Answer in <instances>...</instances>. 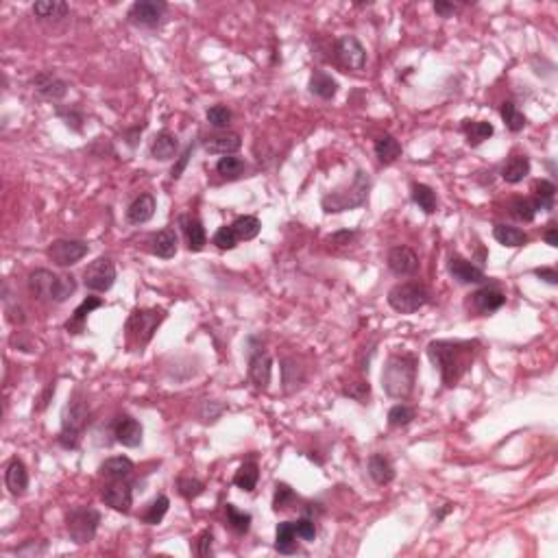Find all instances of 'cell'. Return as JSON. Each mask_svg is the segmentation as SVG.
I'll list each match as a JSON object with an SVG mask.
<instances>
[{
	"label": "cell",
	"instance_id": "obj_33",
	"mask_svg": "<svg viewBox=\"0 0 558 558\" xmlns=\"http://www.w3.org/2000/svg\"><path fill=\"white\" fill-rule=\"evenodd\" d=\"M375 155L381 164H393L399 155H401V144L399 140L393 135H381L375 140Z\"/></svg>",
	"mask_w": 558,
	"mask_h": 558
},
{
	"label": "cell",
	"instance_id": "obj_1",
	"mask_svg": "<svg viewBox=\"0 0 558 558\" xmlns=\"http://www.w3.org/2000/svg\"><path fill=\"white\" fill-rule=\"evenodd\" d=\"M478 347V340H434L428 344V356L438 369L445 386H456L458 379L469 371Z\"/></svg>",
	"mask_w": 558,
	"mask_h": 558
},
{
	"label": "cell",
	"instance_id": "obj_10",
	"mask_svg": "<svg viewBox=\"0 0 558 558\" xmlns=\"http://www.w3.org/2000/svg\"><path fill=\"white\" fill-rule=\"evenodd\" d=\"M88 251H90V247L83 240H55L46 253H48L53 264L65 268V266H73V264L81 262L88 256Z\"/></svg>",
	"mask_w": 558,
	"mask_h": 558
},
{
	"label": "cell",
	"instance_id": "obj_31",
	"mask_svg": "<svg viewBox=\"0 0 558 558\" xmlns=\"http://www.w3.org/2000/svg\"><path fill=\"white\" fill-rule=\"evenodd\" d=\"M493 238L504 244V247H510V249H517V247H523V244H528V233L521 231L519 227H512V225H495L493 227Z\"/></svg>",
	"mask_w": 558,
	"mask_h": 558
},
{
	"label": "cell",
	"instance_id": "obj_23",
	"mask_svg": "<svg viewBox=\"0 0 558 558\" xmlns=\"http://www.w3.org/2000/svg\"><path fill=\"white\" fill-rule=\"evenodd\" d=\"M177 149H179V140L177 135H172L168 131H162L153 137L151 142V157L153 159H159V162H168L177 155Z\"/></svg>",
	"mask_w": 558,
	"mask_h": 558
},
{
	"label": "cell",
	"instance_id": "obj_30",
	"mask_svg": "<svg viewBox=\"0 0 558 558\" xmlns=\"http://www.w3.org/2000/svg\"><path fill=\"white\" fill-rule=\"evenodd\" d=\"M303 381H305V371H303V367H299L295 358H284V360H282V384H284V391H286V393H295Z\"/></svg>",
	"mask_w": 558,
	"mask_h": 558
},
{
	"label": "cell",
	"instance_id": "obj_37",
	"mask_svg": "<svg viewBox=\"0 0 558 558\" xmlns=\"http://www.w3.org/2000/svg\"><path fill=\"white\" fill-rule=\"evenodd\" d=\"M258 480H260V469H258L256 463H244L236 471V475H233V484L238 488H242V491H247V493H251L253 488L258 486Z\"/></svg>",
	"mask_w": 558,
	"mask_h": 558
},
{
	"label": "cell",
	"instance_id": "obj_52",
	"mask_svg": "<svg viewBox=\"0 0 558 558\" xmlns=\"http://www.w3.org/2000/svg\"><path fill=\"white\" fill-rule=\"evenodd\" d=\"M344 395L352 397V399H356V401H360V404H367V399H369V395H371L369 381H356V384H352V386L344 389Z\"/></svg>",
	"mask_w": 558,
	"mask_h": 558
},
{
	"label": "cell",
	"instance_id": "obj_43",
	"mask_svg": "<svg viewBox=\"0 0 558 558\" xmlns=\"http://www.w3.org/2000/svg\"><path fill=\"white\" fill-rule=\"evenodd\" d=\"M168 508H170V500H168L166 495H157V498L149 504V508H147V512H144V523H149V526H157V523L166 517Z\"/></svg>",
	"mask_w": 558,
	"mask_h": 558
},
{
	"label": "cell",
	"instance_id": "obj_5",
	"mask_svg": "<svg viewBox=\"0 0 558 558\" xmlns=\"http://www.w3.org/2000/svg\"><path fill=\"white\" fill-rule=\"evenodd\" d=\"M369 190H371L369 177L362 170H358L352 184L325 194L321 205L327 214H338V212H347V209H356V207H362L367 203Z\"/></svg>",
	"mask_w": 558,
	"mask_h": 558
},
{
	"label": "cell",
	"instance_id": "obj_42",
	"mask_svg": "<svg viewBox=\"0 0 558 558\" xmlns=\"http://www.w3.org/2000/svg\"><path fill=\"white\" fill-rule=\"evenodd\" d=\"M500 114H502V120L506 122V127H508L512 133H519L523 127H526V116H523V114L517 110L515 102H504L502 110H500Z\"/></svg>",
	"mask_w": 558,
	"mask_h": 558
},
{
	"label": "cell",
	"instance_id": "obj_17",
	"mask_svg": "<svg viewBox=\"0 0 558 558\" xmlns=\"http://www.w3.org/2000/svg\"><path fill=\"white\" fill-rule=\"evenodd\" d=\"M449 273L458 284H482V282H486L484 270L478 268L473 262L460 258V256H453L449 260Z\"/></svg>",
	"mask_w": 558,
	"mask_h": 558
},
{
	"label": "cell",
	"instance_id": "obj_45",
	"mask_svg": "<svg viewBox=\"0 0 558 558\" xmlns=\"http://www.w3.org/2000/svg\"><path fill=\"white\" fill-rule=\"evenodd\" d=\"M510 214L521 223H532L537 216V209H535V203L528 199H515L510 203Z\"/></svg>",
	"mask_w": 558,
	"mask_h": 558
},
{
	"label": "cell",
	"instance_id": "obj_21",
	"mask_svg": "<svg viewBox=\"0 0 558 558\" xmlns=\"http://www.w3.org/2000/svg\"><path fill=\"white\" fill-rule=\"evenodd\" d=\"M179 249V240L174 229H162L157 233L151 236V253L162 258V260H170L177 256Z\"/></svg>",
	"mask_w": 558,
	"mask_h": 558
},
{
	"label": "cell",
	"instance_id": "obj_51",
	"mask_svg": "<svg viewBox=\"0 0 558 558\" xmlns=\"http://www.w3.org/2000/svg\"><path fill=\"white\" fill-rule=\"evenodd\" d=\"M295 530H297V537L303 539V541H314V539H317V526H314V521L310 517H303V519L295 521Z\"/></svg>",
	"mask_w": 558,
	"mask_h": 558
},
{
	"label": "cell",
	"instance_id": "obj_59",
	"mask_svg": "<svg viewBox=\"0 0 558 558\" xmlns=\"http://www.w3.org/2000/svg\"><path fill=\"white\" fill-rule=\"evenodd\" d=\"M535 275H537L539 279H543V282L552 284V286H556V284H558V273H556L554 268H537V270H535Z\"/></svg>",
	"mask_w": 558,
	"mask_h": 558
},
{
	"label": "cell",
	"instance_id": "obj_46",
	"mask_svg": "<svg viewBox=\"0 0 558 558\" xmlns=\"http://www.w3.org/2000/svg\"><path fill=\"white\" fill-rule=\"evenodd\" d=\"M177 491L181 498L186 500H196L203 491H205V484L196 478H190V475H181L177 480Z\"/></svg>",
	"mask_w": 558,
	"mask_h": 558
},
{
	"label": "cell",
	"instance_id": "obj_60",
	"mask_svg": "<svg viewBox=\"0 0 558 558\" xmlns=\"http://www.w3.org/2000/svg\"><path fill=\"white\" fill-rule=\"evenodd\" d=\"M456 5L453 3H434V11L438 14V16H443V18H449V16H453L456 14Z\"/></svg>",
	"mask_w": 558,
	"mask_h": 558
},
{
	"label": "cell",
	"instance_id": "obj_55",
	"mask_svg": "<svg viewBox=\"0 0 558 558\" xmlns=\"http://www.w3.org/2000/svg\"><path fill=\"white\" fill-rule=\"evenodd\" d=\"M192 151H194V147L190 144L181 155H179V159H177V164L172 166V170H170V177L172 179H179L181 174H184V170H186V166H188V162H190V155H192Z\"/></svg>",
	"mask_w": 558,
	"mask_h": 558
},
{
	"label": "cell",
	"instance_id": "obj_12",
	"mask_svg": "<svg viewBox=\"0 0 558 558\" xmlns=\"http://www.w3.org/2000/svg\"><path fill=\"white\" fill-rule=\"evenodd\" d=\"M336 57L344 68L356 70V73L367 68V51L354 35H344L336 42Z\"/></svg>",
	"mask_w": 558,
	"mask_h": 558
},
{
	"label": "cell",
	"instance_id": "obj_56",
	"mask_svg": "<svg viewBox=\"0 0 558 558\" xmlns=\"http://www.w3.org/2000/svg\"><path fill=\"white\" fill-rule=\"evenodd\" d=\"M44 552H46V543H35V541H28L26 545L16 549V554L20 556H42Z\"/></svg>",
	"mask_w": 558,
	"mask_h": 558
},
{
	"label": "cell",
	"instance_id": "obj_44",
	"mask_svg": "<svg viewBox=\"0 0 558 558\" xmlns=\"http://www.w3.org/2000/svg\"><path fill=\"white\" fill-rule=\"evenodd\" d=\"M216 170H219L221 177H225V179H238L242 174V170H244V162L240 157H236V155H225V157L219 159Z\"/></svg>",
	"mask_w": 558,
	"mask_h": 558
},
{
	"label": "cell",
	"instance_id": "obj_34",
	"mask_svg": "<svg viewBox=\"0 0 558 558\" xmlns=\"http://www.w3.org/2000/svg\"><path fill=\"white\" fill-rule=\"evenodd\" d=\"M463 131L467 135V142L471 147H478L482 142H486L488 137L493 135V125L491 122H484V120H465L463 122Z\"/></svg>",
	"mask_w": 558,
	"mask_h": 558
},
{
	"label": "cell",
	"instance_id": "obj_39",
	"mask_svg": "<svg viewBox=\"0 0 558 558\" xmlns=\"http://www.w3.org/2000/svg\"><path fill=\"white\" fill-rule=\"evenodd\" d=\"M231 227H233L238 240H253L260 233L262 223L256 216H238Z\"/></svg>",
	"mask_w": 558,
	"mask_h": 558
},
{
	"label": "cell",
	"instance_id": "obj_2",
	"mask_svg": "<svg viewBox=\"0 0 558 558\" xmlns=\"http://www.w3.org/2000/svg\"><path fill=\"white\" fill-rule=\"evenodd\" d=\"M416 384V358L410 354H393L381 371V389L393 399H408Z\"/></svg>",
	"mask_w": 558,
	"mask_h": 558
},
{
	"label": "cell",
	"instance_id": "obj_18",
	"mask_svg": "<svg viewBox=\"0 0 558 558\" xmlns=\"http://www.w3.org/2000/svg\"><path fill=\"white\" fill-rule=\"evenodd\" d=\"M203 147H205L207 153L231 155V153H236L242 147V137L238 133H233V131H223V133H214V135L205 137Z\"/></svg>",
	"mask_w": 558,
	"mask_h": 558
},
{
	"label": "cell",
	"instance_id": "obj_53",
	"mask_svg": "<svg viewBox=\"0 0 558 558\" xmlns=\"http://www.w3.org/2000/svg\"><path fill=\"white\" fill-rule=\"evenodd\" d=\"M225 406L219 404V401H203L201 406V418L203 421H216V418L223 414Z\"/></svg>",
	"mask_w": 558,
	"mask_h": 558
},
{
	"label": "cell",
	"instance_id": "obj_41",
	"mask_svg": "<svg viewBox=\"0 0 558 558\" xmlns=\"http://www.w3.org/2000/svg\"><path fill=\"white\" fill-rule=\"evenodd\" d=\"M225 510H227V521H229V526H231L238 535H247L249 528H251V515H249V512H244V510H238L233 504H227Z\"/></svg>",
	"mask_w": 558,
	"mask_h": 558
},
{
	"label": "cell",
	"instance_id": "obj_47",
	"mask_svg": "<svg viewBox=\"0 0 558 558\" xmlns=\"http://www.w3.org/2000/svg\"><path fill=\"white\" fill-rule=\"evenodd\" d=\"M414 418V410L406 404H397L389 410V426L391 428H404L408 423H412Z\"/></svg>",
	"mask_w": 558,
	"mask_h": 558
},
{
	"label": "cell",
	"instance_id": "obj_15",
	"mask_svg": "<svg viewBox=\"0 0 558 558\" xmlns=\"http://www.w3.org/2000/svg\"><path fill=\"white\" fill-rule=\"evenodd\" d=\"M102 502L118 512H129L133 504V491L125 480H112L102 488Z\"/></svg>",
	"mask_w": 558,
	"mask_h": 558
},
{
	"label": "cell",
	"instance_id": "obj_26",
	"mask_svg": "<svg viewBox=\"0 0 558 558\" xmlns=\"http://www.w3.org/2000/svg\"><path fill=\"white\" fill-rule=\"evenodd\" d=\"M98 473L105 480H127L133 473V463L127 456H114L98 467Z\"/></svg>",
	"mask_w": 558,
	"mask_h": 558
},
{
	"label": "cell",
	"instance_id": "obj_28",
	"mask_svg": "<svg viewBox=\"0 0 558 558\" xmlns=\"http://www.w3.org/2000/svg\"><path fill=\"white\" fill-rule=\"evenodd\" d=\"M530 174V159L526 155H515L502 168V179L506 184H519Z\"/></svg>",
	"mask_w": 558,
	"mask_h": 558
},
{
	"label": "cell",
	"instance_id": "obj_6",
	"mask_svg": "<svg viewBox=\"0 0 558 558\" xmlns=\"http://www.w3.org/2000/svg\"><path fill=\"white\" fill-rule=\"evenodd\" d=\"M166 319V312L164 310H157V307H151V310H135L129 321H127V338H129V344L137 352H142V349L151 342L153 334L157 332V327L162 325V321Z\"/></svg>",
	"mask_w": 558,
	"mask_h": 558
},
{
	"label": "cell",
	"instance_id": "obj_36",
	"mask_svg": "<svg viewBox=\"0 0 558 558\" xmlns=\"http://www.w3.org/2000/svg\"><path fill=\"white\" fill-rule=\"evenodd\" d=\"M100 305H102V301H100L98 297H88V299L75 310L73 319L65 323V330L73 332V334L83 332V323H85V319H88V314H92V312H94L96 307H100Z\"/></svg>",
	"mask_w": 558,
	"mask_h": 558
},
{
	"label": "cell",
	"instance_id": "obj_19",
	"mask_svg": "<svg viewBox=\"0 0 558 558\" xmlns=\"http://www.w3.org/2000/svg\"><path fill=\"white\" fill-rule=\"evenodd\" d=\"M386 264L395 275H412L418 268V256L410 247H393L389 251Z\"/></svg>",
	"mask_w": 558,
	"mask_h": 558
},
{
	"label": "cell",
	"instance_id": "obj_40",
	"mask_svg": "<svg viewBox=\"0 0 558 558\" xmlns=\"http://www.w3.org/2000/svg\"><path fill=\"white\" fill-rule=\"evenodd\" d=\"M535 194H537V201H535V209H552L554 207V194H556V186L547 179H541L535 184Z\"/></svg>",
	"mask_w": 558,
	"mask_h": 558
},
{
	"label": "cell",
	"instance_id": "obj_27",
	"mask_svg": "<svg viewBox=\"0 0 558 558\" xmlns=\"http://www.w3.org/2000/svg\"><path fill=\"white\" fill-rule=\"evenodd\" d=\"M369 475L373 478L375 484L384 486V484H389V482L395 480V467H393V463L386 456H381V453H373V456L369 458Z\"/></svg>",
	"mask_w": 558,
	"mask_h": 558
},
{
	"label": "cell",
	"instance_id": "obj_61",
	"mask_svg": "<svg viewBox=\"0 0 558 558\" xmlns=\"http://www.w3.org/2000/svg\"><path fill=\"white\" fill-rule=\"evenodd\" d=\"M545 242L549 247H558V229L554 225H549V229L545 231Z\"/></svg>",
	"mask_w": 558,
	"mask_h": 558
},
{
	"label": "cell",
	"instance_id": "obj_38",
	"mask_svg": "<svg viewBox=\"0 0 558 558\" xmlns=\"http://www.w3.org/2000/svg\"><path fill=\"white\" fill-rule=\"evenodd\" d=\"M412 201L421 207L426 214L436 212V192L426 184H412Z\"/></svg>",
	"mask_w": 558,
	"mask_h": 558
},
{
	"label": "cell",
	"instance_id": "obj_8",
	"mask_svg": "<svg viewBox=\"0 0 558 558\" xmlns=\"http://www.w3.org/2000/svg\"><path fill=\"white\" fill-rule=\"evenodd\" d=\"M430 303V293L418 284H397L389 290V305L399 314H412Z\"/></svg>",
	"mask_w": 558,
	"mask_h": 558
},
{
	"label": "cell",
	"instance_id": "obj_29",
	"mask_svg": "<svg viewBox=\"0 0 558 558\" xmlns=\"http://www.w3.org/2000/svg\"><path fill=\"white\" fill-rule=\"evenodd\" d=\"M275 547L279 554H295L297 552V530L295 521H282L275 530Z\"/></svg>",
	"mask_w": 558,
	"mask_h": 558
},
{
	"label": "cell",
	"instance_id": "obj_48",
	"mask_svg": "<svg viewBox=\"0 0 558 558\" xmlns=\"http://www.w3.org/2000/svg\"><path fill=\"white\" fill-rule=\"evenodd\" d=\"M207 122L216 127V129H225L229 127L231 122V112L229 107H225V105H214V107H209L207 110Z\"/></svg>",
	"mask_w": 558,
	"mask_h": 558
},
{
	"label": "cell",
	"instance_id": "obj_13",
	"mask_svg": "<svg viewBox=\"0 0 558 558\" xmlns=\"http://www.w3.org/2000/svg\"><path fill=\"white\" fill-rule=\"evenodd\" d=\"M270 371H273V358L264 347L251 349L249 356V379L258 391H266L270 384Z\"/></svg>",
	"mask_w": 558,
	"mask_h": 558
},
{
	"label": "cell",
	"instance_id": "obj_57",
	"mask_svg": "<svg viewBox=\"0 0 558 558\" xmlns=\"http://www.w3.org/2000/svg\"><path fill=\"white\" fill-rule=\"evenodd\" d=\"M354 238H356V231L342 229V231H336V233H332V236L327 238V242L336 244V247H344V244L354 242Z\"/></svg>",
	"mask_w": 558,
	"mask_h": 558
},
{
	"label": "cell",
	"instance_id": "obj_24",
	"mask_svg": "<svg viewBox=\"0 0 558 558\" xmlns=\"http://www.w3.org/2000/svg\"><path fill=\"white\" fill-rule=\"evenodd\" d=\"M307 88H310V92L314 96H319L323 100H332L336 96V92H338V81L332 75L323 73V70H314Z\"/></svg>",
	"mask_w": 558,
	"mask_h": 558
},
{
	"label": "cell",
	"instance_id": "obj_32",
	"mask_svg": "<svg viewBox=\"0 0 558 558\" xmlns=\"http://www.w3.org/2000/svg\"><path fill=\"white\" fill-rule=\"evenodd\" d=\"M181 225H184V233H186V240H188V249L190 251H201L205 247V242H207V236H205V229H203L201 221L192 219V216H184Z\"/></svg>",
	"mask_w": 558,
	"mask_h": 558
},
{
	"label": "cell",
	"instance_id": "obj_25",
	"mask_svg": "<svg viewBox=\"0 0 558 558\" xmlns=\"http://www.w3.org/2000/svg\"><path fill=\"white\" fill-rule=\"evenodd\" d=\"M504 303H506V297L498 288H480L478 293H473V307L480 314L498 312Z\"/></svg>",
	"mask_w": 558,
	"mask_h": 558
},
{
	"label": "cell",
	"instance_id": "obj_16",
	"mask_svg": "<svg viewBox=\"0 0 558 558\" xmlns=\"http://www.w3.org/2000/svg\"><path fill=\"white\" fill-rule=\"evenodd\" d=\"M114 436L120 445L125 447H140L142 445V436H144V430H142V423L137 421V418L125 414L116 421V428H114Z\"/></svg>",
	"mask_w": 558,
	"mask_h": 558
},
{
	"label": "cell",
	"instance_id": "obj_49",
	"mask_svg": "<svg viewBox=\"0 0 558 558\" xmlns=\"http://www.w3.org/2000/svg\"><path fill=\"white\" fill-rule=\"evenodd\" d=\"M295 500V491L293 488L288 486V484H284V482H279L277 486H275V495H273V508L275 510H284V508H288V504Z\"/></svg>",
	"mask_w": 558,
	"mask_h": 558
},
{
	"label": "cell",
	"instance_id": "obj_4",
	"mask_svg": "<svg viewBox=\"0 0 558 558\" xmlns=\"http://www.w3.org/2000/svg\"><path fill=\"white\" fill-rule=\"evenodd\" d=\"M90 421V406L77 391L70 397L63 416H61V432H59V443L65 449H77L81 443V436L88 428Z\"/></svg>",
	"mask_w": 558,
	"mask_h": 558
},
{
	"label": "cell",
	"instance_id": "obj_20",
	"mask_svg": "<svg viewBox=\"0 0 558 558\" xmlns=\"http://www.w3.org/2000/svg\"><path fill=\"white\" fill-rule=\"evenodd\" d=\"M157 201L153 194H140L129 207H127V221L131 225H144L153 219Z\"/></svg>",
	"mask_w": 558,
	"mask_h": 558
},
{
	"label": "cell",
	"instance_id": "obj_14",
	"mask_svg": "<svg viewBox=\"0 0 558 558\" xmlns=\"http://www.w3.org/2000/svg\"><path fill=\"white\" fill-rule=\"evenodd\" d=\"M31 90L42 100H61L68 94V83L63 79H59L55 73L44 70V73L35 75L31 79Z\"/></svg>",
	"mask_w": 558,
	"mask_h": 558
},
{
	"label": "cell",
	"instance_id": "obj_7",
	"mask_svg": "<svg viewBox=\"0 0 558 558\" xmlns=\"http://www.w3.org/2000/svg\"><path fill=\"white\" fill-rule=\"evenodd\" d=\"M98 523H100V512L90 506L70 508L65 515V530L77 545H85L94 541Z\"/></svg>",
	"mask_w": 558,
	"mask_h": 558
},
{
	"label": "cell",
	"instance_id": "obj_35",
	"mask_svg": "<svg viewBox=\"0 0 558 558\" xmlns=\"http://www.w3.org/2000/svg\"><path fill=\"white\" fill-rule=\"evenodd\" d=\"M68 11L70 7L63 0H40V3L33 5V14L40 20H61Z\"/></svg>",
	"mask_w": 558,
	"mask_h": 558
},
{
	"label": "cell",
	"instance_id": "obj_54",
	"mask_svg": "<svg viewBox=\"0 0 558 558\" xmlns=\"http://www.w3.org/2000/svg\"><path fill=\"white\" fill-rule=\"evenodd\" d=\"M212 547H214V535L207 530V532H203V535L199 537V541H196V554L203 556V558H205V556H212V552H214Z\"/></svg>",
	"mask_w": 558,
	"mask_h": 558
},
{
	"label": "cell",
	"instance_id": "obj_3",
	"mask_svg": "<svg viewBox=\"0 0 558 558\" xmlns=\"http://www.w3.org/2000/svg\"><path fill=\"white\" fill-rule=\"evenodd\" d=\"M26 286L33 299L48 303H63L77 290V282L73 275H55L48 268L33 270L26 279Z\"/></svg>",
	"mask_w": 558,
	"mask_h": 558
},
{
	"label": "cell",
	"instance_id": "obj_11",
	"mask_svg": "<svg viewBox=\"0 0 558 558\" xmlns=\"http://www.w3.org/2000/svg\"><path fill=\"white\" fill-rule=\"evenodd\" d=\"M166 14V5L159 0H137L131 5L127 20L137 28H155L159 26L162 18Z\"/></svg>",
	"mask_w": 558,
	"mask_h": 558
},
{
	"label": "cell",
	"instance_id": "obj_22",
	"mask_svg": "<svg viewBox=\"0 0 558 558\" xmlns=\"http://www.w3.org/2000/svg\"><path fill=\"white\" fill-rule=\"evenodd\" d=\"M5 484L11 495H24L28 486V471L20 458H11L5 471Z\"/></svg>",
	"mask_w": 558,
	"mask_h": 558
},
{
	"label": "cell",
	"instance_id": "obj_58",
	"mask_svg": "<svg viewBox=\"0 0 558 558\" xmlns=\"http://www.w3.org/2000/svg\"><path fill=\"white\" fill-rule=\"evenodd\" d=\"M7 321L11 323V325H22L24 321H26V317H24V310L20 307V305H9L7 307Z\"/></svg>",
	"mask_w": 558,
	"mask_h": 558
},
{
	"label": "cell",
	"instance_id": "obj_9",
	"mask_svg": "<svg viewBox=\"0 0 558 558\" xmlns=\"http://www.w3.org/2000/svg\"><path fill=\"white\" fill-rule=\"evenodd\" d=\"M116 282V266L110 258H98L83 270V284L88 290L107 293Z\"/></svg>",
	"mask_w": 558,
	"mask_h": 558
},
{
	"label": "cell",
	"instance_id": "obj_50",
	"mask_svg": "<svg viewBox=\"0 0 558 558\" xmlns=\"http://www.w3.org/2000/svg\"><path fill=\"white\" fill-rule=\"evenodd\" d=\"M214 244H216L221 251H231V249H236L238 236H236L233 227H221V229L214 233Z\"/></svg>",
	"mask_w": 558,
	"mask_h": 558
}]
</instances>
